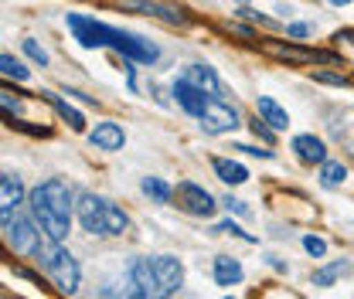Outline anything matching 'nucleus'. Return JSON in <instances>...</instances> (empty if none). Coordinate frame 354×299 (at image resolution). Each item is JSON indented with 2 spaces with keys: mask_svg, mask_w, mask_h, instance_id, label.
Masks as SVG:
<instances>
[{
  "mask_svg": "<svg viewBox=\"0 0 354 299\" xmlns=\"http://www.w3.org/2000/svg\"><path fill=\"white\" fill-rule=\"evenodd\" d=\"M28 204H31V218L38 221V228L44 235L55 238V242H65L68 224H72V211H75L68 184L58 180V177L44 180L28 194Z\"/></svg>",
  "mask_w": 354,
  "mask_h": 299,
  "instance_id": "1",
  "label": "nucleus"
},
{
  "mask_svg": "<svg viewBox=\"0 0 354 299\" xmlns=\"http://www.w3.org/2000/svg\"><path fill=\"white\" fill-rule=\"evenodd\" d=\"M35 258H38V262L44 265V272L51 276V282H55V289H58V293L72 296V293L79 289V265H75V258L62 249V242H55V238H44L41 249H38V255H35Z\"/></svg>",
  "mask_w": 354,
  "mask_h": 299,
  "instance_id": "2",
  "label": "nucleus"
},
{
  "mask_svg": "<svg viewBox=\"0 0 354 299\" xmlns=\"http://www.w3.org/2000/svg\"><path fill=\"white\" fill-rule=\"evenodd\" d=\"M3 238L17 255H38V249L48 235L41 238V228H38L35 218H3Z\"/></svg>",
  "mask_w": 354,
  "mask_h": 299,
  "instance_id": "3",
  "label": "nucleus"
},
{
  "mask_svg": "<svg viewBox=\"0 0 354 299\" xmlns=\"http://www.w3.org/2000/svg\"><path fill=\"white\" fill-rule=\"evenodd\" d=\"M65 21L82 48H109V31H113L109 24H102L95 17H82V14H68Z\"/></svg>",
  "mask_w": 354,
  "mask_h": 299,
  "instance_id": "4",
  "label": "nucleus"
},
{
  "mask_svg": "<svg viewBox=\"0 0 354 299\" xmlns=\"http://www.w3.org/2000/svg\"><path fill=\"white\" fill-rule=\"evenodd\" d=\"M174 197H177V208H180V211H187V214H194V218H212L215 208H218V204H215V197H212L205 187L191 184V180L177 184Z\"/></svg>",
  "mask_w": 354,
  "mask_h": 299,
  "instance_id": "5",
  "label": "nucleus"
},
{
  "mask_svg": "<svg viewBox=\"0 0 354 299\" xmlns=\"http://www.w3.org/2000/svg\"><path fill=\"white\" fill-rule=\"evenodd\" d=\"M130 296H164V289H160V279H157V269H153V262L150 258H136L130 265Z\"/></svg>",
  "mask_w": 354,
  "mask_h": 299,
  "instance_id": "6",
  "label": "nucleus"
},
{
  "mask_svg": "<svg viewBox=\"0 0 354 299\" xmlns=\"http://www.w3.org/2000/svg\"><path fill=\"white\" fill-rule=\"evenodd\" d=\"M106 204L109 201H102L95 194H79L75 214H79V221H82V228H86L88 235H109L106 231Z\"/></svg>",
  "mask_w": 354,
  "mask_h": 299,
  "instance_id": "7",
  "label": "nucleus"
},
{
  "mask_svg": "<svg viewBox=\"0 0 354 299\" xmlns=\"http://www.w3.org/2000/svg\"><path fill=\"white\" fill-rule=\"evenodd\" d=\"M198 119H201L205 133H228V129L239 126V113L228 102H221V99H212L208 109H205V116H198Z\"/></svg>",
  "mask_w": 354,
  "mask_h": 299,
  "instance_id": "8",
  "label": "nucleus"
},
{
  "mask_svg": "<svg viewBox=\"0 0 354 299\" xmlns=\"http://www.w3.org/2000/svg\"><path fill=\"white\" fill-rule=\"evenodd\" d=\"M174 95H177V106H180L184 113H191V116H205L208 102L215 99V95H208L201 86H194L191 79H180L174 86Z\"/></svg>",
  "mask_w": 354,
  "mask_h": 299,
  "instance_id": "9",
  "label": "nucleus"
},
{
  "mask_svg": "<svg viewBox=\"0 0 354 299\" xmlns=\"http://www.w3.org/2000/svg\"><path fill=\"white\" fill-rule=\"evenodd\" d=\"M263 51L269 55V58H279V61H290V65H310V61H320V51H307V48L283 44V41H263Z\"/></svg>",
  "mask_w": 354,
  "mask_h": 299,
  "instance_id": "10",
  "label": "nucleus"
},
{
  "mask_svg": "<svg viewBox=\"0 0 354 299\" xmlns=\"http://www.w3.org/2000/svg\"><path fill=\"white\" fill-rule=\"evenodd\" d=\"M153 269H157V279H160L164 296H174L177 289H180V282H184L180 262H177L174 255H160V258H153Z\"/></svg>",
  "mask_w": 354,
  "mask_h": 299,
  "instance_id": "11",
  "label": "nucleus"
},
{
  "mask_svg": "<svg viewBox=\"0 0 354 299\" xmlns=\"http://www.w3.org/2000/svg\"><path fill=\"white\" fill-rule=\"evenodd\" d=\"M88 143H92L95 150H123L127 133L116 126V123H99V126L88 133Z\"/></svg>",
  "mask_w": 354,
  "mask_h": 299,
  "instance_id": "12",
  "label": "nucleus"
},
{
  "mask_svg": "<svg viewBox=\"0 0 354 299\" xmlns=\"http://www.w3.org/2000/svg\"><path fill=\"white\" fill-rule=\"evenodd\" d=\"M293 153L304 160V164H324L327 160V146H324V139H317V136H293Z\"/></svg>",
  "mask_w": 354,
  "mask_h": 299,
  "instance_id": "13",
  "label": "nucleus"
},
{
  "mask_svg": "<svg viewBox=\"0 0 354 299\" xmlns=\"http://www.w3.org/2000/svg\"><path fill=\"white\" fill-rule=\"evenodd\" d=\"M24 201V187L14 173H3L0 177V204H3V218H10V211Z\"/></svg>",
  "mask_w": 354,
  "mask_h": 299,
  "instance_id": "14",
  "label": "nucleus"
},
{
  "mask_svg": "<svg viewBox=\"0 0 354 299\" xmlns=\"http://www.w3.org/2000/svg\"><path fill=\"white\" fill-rule=\"evenodd\" d=\"M187 79H191L194 86H201L208 95H215V99H221V95H225L221 79L215 75V68H208V65H191V68H187Z\"/></svg>",
  "mask_w": 354,
  "mask_h": 299,
  "instance_id": "15",
  "label": "nucleus"
},
{
  "mask_svg": "<svg viewBox=\"0 0 354 299\" xmlns=\"http://www.w3.org/2000/svg\"><path fill=\"white\" fill-rule=\"evenodd\" d=\"M256 113H259V116H263V119L272 129H286V126H290V116H286V109H283L276 99H269V95H259V102H256Z\"/></svg>",
  "mask_w": 354,
  "mask_h": 299,
  "instance_id": "16",
  "label": "nucleus"
},
{
  "mask_svg": "<svg viewBox=\"0 0 354 299\" xmlns=\"http://www.w3.org/2000/svg\"><path fill=\"white\" fill-rule=\"evenodd\" d=\"M215 282H218V286H239V282H242V265H239V258H228V255L215 258Z\"/></svg>",
  "mask_w": 354,
  "mask_h": 299,
  "instance_id": "17",
  "label": "nucleus"
},
{
  "mask_svg": "<svg viewBox=\"0 0 354 299\" xmlns=\"http://www.w3.org/2000/svg\"><path fill=\"white\" fill-rule=\"evenodd\" d=\"M212 167H215V173H218V180L232 184V187H239V184H245V180H249V171H245L242 164H235V160L215 157V160H212Z\"/></svg>",
  "mask_w": 354,
  "mask_h": 299,
  "instance_id": "18",
  "label": "nucleus"
},
{
  "mask_svg": "<svg viewBox=\"0 0 354 299\" xmlns=\"http://www.w3.org/2000/svg\"><path fill=\"white\" fill-rule=\"evenodd\" d=\"M41 95L51 102V106H55V113H58V116H62L68 126L75 129V133H82V129H86V116H82L79 109H72L68 102H62V99H58V95H51V92H41Z\"/></svg>",
  "mask_w": 354,
  "mask_h": 299,
  "instance_id": "19",
  "label": "nucleus"
},
{
  "mask_svg": "<svg viewBox=\"0 0 354 299\" xmlns=\"http://www.w3.org/2000/svg\"><path fill=\"white\" fill-rule=\"evenodd\" d=\"M344 177H348V167H344V164H337V160H324V164H320V184H324V187H341Z\"/></svg>",
  "mask_w": 354,
  "mask_h": 299,
  "instance_id": "20",
  "label": "nucleus"
},
{
  "mask_svg": "<svg viewBox=\"0 0 354 299\" xmlns=\"http://www.w3.org/2000/svg\"><path fill=\"white\" fill-rule=\"evenodd\" d=\"M143 194L153 197L157 204H171V197H174V191H171L160 177H143Z\"/></svg>",
  "mask_w": 354,
  "mask_h": 299,
  "instance_id": "21",
  "label": "nucleus"
},
{
  "mask_svg": "<svg viewBox=\"0 0 354 299\" xmlns=\"http://www.w3.org/2000/svg\"><path fill=\"white\" fill-rule=\"evenodd\" d=\"M147 14L160 17V21H164V24H171V28H184V24H187L184 10H177V7H167V3H150V10H147Z\"/></svg>",
  "mask_w": 354,
  "mask_h": 299,
  "instance_id": "22",
  "label": "nucleus"
},
{
  "mask_svg": "<svg viewBox=\"0 0 354 299\" xmlns=\"http://www.w3.org/2000/svg\"><path fill=\"white\" fill-rule=\"evenodd\" d=\"M106 231H109V235H123V231H130V218L120 211L116 204H106Z\"/></svg>",
  "mask_w": 354,
  "mask_h": 299,
  "instance_id": "23",
  "label": "nucleus"
},
{
  "mask_svg": "<svg viewBox=\"0 0 354 299\" xmlns=\"http://www.w3.org/2000/svg\"><path fill=\"white\" fill-rule=\"evenodd\" d=\"M341 272H348V262H334L330 269H324V272H313V286H320V289H327Z\"/></svg>",
  "mask_w": 354,
  "mask_h": 299,
  "instance_id": "24",
  "label": "nucleus"
},
{
  "mask_svg": "<svg viewBox=\"0 0 354 299\" xmlns=\"http://www.w3.org/2000/svg\"><path fill=\"white\" fill-rule=\"evenodd\" d=\"M0 72H3L7 79H17V82H24V79H28V68H24L21 61H14L10 55H0Z\"/></svg>",
  "mask_w": 354,
  "mask_h": 299,
  "instance_id": "25",
  "label": "nucleus"
},
{
  "mask_svg": "<svg viewBox=\"0 0 354 299\" xmlns=\"http://www.w3.org/2000/svg\"><path fill=\"white\" fill-rule=\"evenodd\" d=\"M7 126L21 129V133H28V136H48V133H51L48 126H31V123H24V119H14V116H7Z\"/></svg>",
  "mask_w": 354,
  "mask_h": 299,
  "instance_id": "26",
  "label": "nucleus"
},
{
  "mask_svg": "<svg viewBox=\"0 0 354 299\" xmlns=\"http://www.w3.org/2000/svg\"><path fill=\"white\" fill-rule=\"evenodd\" d=\"M24 51H28V58H31V61H35V65H48V55H44V48L38 41H31V38H28V41H24Z\"/></svg>",
  "mask_w": 354,
  "mask_h": 299,
  "instance_id": "27",
  "label": "nucleus"
},
{
  "mask_svg": "<svg viewBox=\"0 0 354 299\" xmlns=\"http://www.w3.org/2000/svg\"><path fill=\"white\" fill-rule=\"evenodd\" d=\"M304 249H307L313 258H320L324 252H327V242H324V238H317V235H307V238H304Z\"/></svg>",
  "mask_w": 354,
  "mask_h": 299,
  "instance_id": "28",
  "label": "nucleus"
},
{
  "mask_svg": "<svg viewBox=\"0 0 354 299\" xmlns=\"http://www.w3.org/2000/svg\"><path fill=\"white\" fill-rule=\"evenodd\" d=\"M313 79H317V82H324V86H337V88L348 86V79H344V75H334V72H317Z\"/></svg>",
  "mask_w": 354,
  "mask_h": 299,
  "instance_id": "29",
  "label": "nucleus"
},
{
  "mask_svg": "<svg viewBox=\"0 0 354 299\" xmlns=\"http://www.w3.org/2000/svg\"><path fill=\"white\" fill-rule=\"evenodd\" d=\"M249 126H252V133H256L263 143H272V126H266V119H259V116H256Z\"/></svg>",
  "mask_w": 354,
  "mask_h": 299,
  "instance_id": "30",
  "label": "nucleus"
},
{
  "mask_svg": "<svg viewBox=\"0 0 354 299\" xmlns=\"http://www.w3.org/2000/svg\"><path fill=\"white\" fill-rule=\"evenodd\" d=\"M221 204H225V208H228V211L242 214V218H245V214H249V204H245V201H239V197H232V194H228V197H221Z\"/></svg>",
  "mask_w": 354,
  "mask_h": 299,
  "instance_id": "31",
  "label": "nucleus"
},
{
  "mask_svg": "<svg viewBox=\"0 0 354 299\" xmlns=\"http://www.w3.org/2000/svg\"><path fill=\"white\" fill-rule=\"evenodd\" d=\"M225 28H228L232 35H239V38H245V41H256V31H252V28H245V24H235V21H228Z\"/></svg>",
  "mask_w": 354,
  "mask_h": 299,
  "instance_id": "32",
  "label": "nucleus"
},
{
  "mask_svg": "<svg viewBox=\"0 0 354 299\" xmlns=\"http://www.w3.org/2000/svg\"><path fill=\"white\" fill-rule=\"evenodd\" d=\"M310 31H313V28H310V24H304V21L286 24V35H290V38H310Z\"/></svg>",
  "mask_w": 354,
  "mask_h": 299,
  "instance_id": "33",
  "label": "nucleus"
},
{
  "mask_svg": "<svg viewBox=\"0 0 354 299\" xmlns=\"http://www.w3.org/2000/svg\"><path fill=\"white\" fill-rule=\"evenodd\" d=\"M215 231H228V235H239V238H245V242H256V238H252L249 231H242V228H239V224H232V221H225V224H218Z\"/></svg>",
  "mask_w": 354,
  "mask_h": 299,
  "instance_id": "34",
  "label": "nucleus"
},
{
  "mask_svg": "<svg viewBox=\"0 0 354 299\" xmlns=\"http://www.w3.org/2000/svg\"><path fill=\"white\" fill-rule=\"evenodd\" d=\"M116 3H120L123 10H143V14L150 10V0H116Z\"/></svg>",
  "mask_w": 354,
  "mask_h": 299,
  "instance_id": "35",
  "label": "nucleus"
},
{
  "mask_svg": "<svg viewBox=\"0 0 354 299\" xmlns=\"http://www.w3.org/2000/svg\"><path fill=\"white\" fill-rule=\"evenodd\" d=\"M330 3H337V7H341V3H351V0H330Z\"/></svg>",
  "mask_w": 354,
  "mask_h": 299,
  "instance_id": "36",
  "label": "nucleus"
},
{
  "mask_svg": "<svg viewBox=\"0 0 354 299\" xmlns=\"http://www.w3.org/2000/svg\"><path fill=\"white\" fill-rule=\"evenodd\" d=\"M239 3H249V0H239Z\"/></svg>",
  "mask_w": 354,
  "mask_h": 299,
  "instance_id": "37",
  "label": "nucleus"
}]
</instances>
